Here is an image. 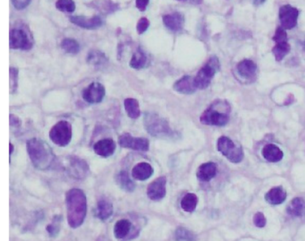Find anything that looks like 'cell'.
Returning a JSON list of instances; mask_svg holds the SVG:
<instances>
[{
	"mask_svg": "<svg viewBox=\"0 0 305 241\" xmlns=\"http://www.w3.org/2000/svg\"><path fill=\"white\" fill-rule=\"evenodd\" d=\"M67 208V222L72 229L79 228L83 224L87 214V198L81 189H70L65 195Z\"/></svg>",
	"mask_w": 305,
	"mask_h": 241,
	"instance_id": "obj_1",
	"label": "cell"
},
{
	"mask_svg": "<svg viewBox=\"0 0 305 241\" xmlns=\"http://www.w3.org/2000/svg\"><path fill=\"white\" fill-rule=\"evenodd\" d=\"M27 153L35 168L47 171L53 165L56 156L46 142L32 138L27 142Z\"/></svg>",
	"mask_w": 305,
	"mask_h": 241,
	"instance_id": "obj_2",
	"label": "cell"
},
{
	"mask_svg": "<svg viewBox=\"0 0 305 241\" xmlns=\"http://www.w3.org/2000/svg\"><path fill=\"white\" fill-rule=\"evenodd\" d=\"M230 107L225 102L217 101L202 113L200 121L207 126H225L229 121Z\"/></svg>",
	"mask_w": 305,
	"mask_h": 241,
	"instance_id": "obj_3",
	"label": "cell"
},
{
	"mask_svg": "<svg viewBox=\"0 0 305 241\" xmlns=\"http://www.w3.org/2000/svg\"><path fill=\"white\" fill-rule=\"evenodd\" d=\"M144 125L147 131L156 138H171L173 130L166 120L154 113H148L145 116Z\"/></svg>",
	"mask_w": 305,
	"mask_h": 241,
	"instance_id": "obj_4",
	"label": "cell"
},
{
	"mask_svg": "<svg viewBox=\"0 0 305 241\" xmlns=\"http://www.w3.org/2000/svg\"><path fill=\"white\" fill-rule=\"evenodd\" d=\"M219 70V58L213 56L208 60L207 63L205 64L202 69L199 70L198 74L194 77V83L197 89L204 90L208 88L210 85L214 75H216V73Z\"/></svg>",
	"mask_w": 305,
	"mask_h": 241,
	"instance_id": "obj_5",
	"label": "cell"
},
{
	"mask_svg": "<svg viewBox=\"0 0 305 241\" xmlns=\"http://www.w3.org/2000/svg\"><path fill=\"white\" fill-rule=\"evenodd\" d=\"M217 149L233 163H239L243 159L242 147L235 144L230 138L226 137L219 138L217 143Z\"/></svg>",
	"mask_w": 305,
	"mask_h": 241,
	"instance_id": "obj_6",
	"label": "cell"
},
{
	"mask_svg": "<svg viewBox=\"0 0 305 241\" xmlns=\"http://www.w3.org/2000/svg\"><path fill=\"white\" fill-rule=\"evenodd\" d=\"M72 137H73L72 126L67 121H59L49 131L50 140L54 144L60 147H64L68 145Z\"/></svg>",
	"mask_w": 305,
	"mask_h": 241,
	"instance_id": "obj_7",
	"label": "cell"
},
{
	"mask_svg": "<svg viewBox=\"0 0 305 241\" xmlns=\"http://www.w3.org/2000/svg\"><path fill=\"white\" fill-rule=\"evenodd\" d=\"M10 48L14 50L28 51L33 46V40L28 34V32L21 28H15L10 31Z\"/></svg>",
	"mask_w": 305,
	"mask_h": 241,
	"instance_id": "obj_8",
	"label": "cell"
},
{
	"mask_svg": "<svg viewBox=\"0 0 305 241\" xmlns=\"http://www.w3.org/2000/svg\"><path fill=\"white\" fill-rule=\"evenodd\" d=\"M118 143L123 148L147 152L150 148V142L148 139L144 138H133L132 135L125 133L122 134L118 138Z\"/></svg>",
	"mask_w": 305,
	"mask_h": 241,
	"instance_id": "obj_9",
	"label": "cell"
},
{
	"mask_svg": "<svg viewBox=\"0 0 305 241\" xmlns=\"http://www.w3.org/2000/svg\"><path fill=\"white\" fill-rule=\"evenodd\" d=\"M299 10L290 5H285L279 9V19L285 30L294 29L297 24Z\"/></svg>",
	"mask_w": 305,
	"mask_h": 241,
	"instance_id": "obj_10",
	"label": "cell"
},
{
	"mask_svg": "<svg viewBox=\"0 0 305 241\" xmlns=\"http://www.w3.org/2000/svg\"><path fill=\"white\" fill-rule=\"evenodd\" d=\"M66 170L67 172L76 179H83L86 178L90 172V169L87 162L75 156H72L68 159Z\"/></svg>",
	"mask_w": 305,
	"mask_h": 241,
	"instance_id": "obj_11",
	"label": "cell"
},
{
	"mask_svg": "<svg viewBox=\"0 0 305 241\" xmlns=\"http://www.w3.org/2000/svg\"><path fill=\"white\" fill-rule=\"evenodd\" d=\"M167 194V178L160 177L156 178L149 185L147 189V195L152 201L161 200Z\"/></svg>",
	"mask_w": 305,
	"mask_h": 241,
	"instance_id": "obj_12",
	"label": "cell"
},
{
	"mask_svg": "<svg viewBox=\"0 0 305 241\" xmlns=\"http://www.w3.org/2000/svg\"><path fill=\"white\" fill-rule=\"evenodd\" d=\"M105 87L99 83H92L82 92L83 100L89 103H99L105 97Z\"/></svg>",
	"mask_w": 305,
	"mask_h": 241,
	"instance_id": "obj_13",
	"label": "cell"
},
{
	"mask_svg": "<svg viewBox=\"0 0 305 241\" xmlns=\"http://www.w3.org/2000/svg\"><path fill=\"white\" fill-rule=\"evenodd\" d=\"M94 152L96 155L100 157L108 158L111 155H114L115 151V141L111 138H105L102 140H99L93 146Z\"/></svg>",
	"mask_w": 305,
	"mask_h": 241,
	"instance_id": "obj_14",
	"label": "cell"
},
{
	"mask_svg": "<svg viewBox=\"0 0 305 241\" xmlns=\"http://www.w3.org/2000/svg\"><path fill=\"white\" fill-rule=\"evenodd\" d=\"M70 21L75 25L81 27L83 29H97L102 25V20L99 17H72Z\"/></svg>",
	"mask_w": 305,
	"mask_h": 241,
	"instance_id": "obj_15",
	"label": "cell"
},
{
	"mask_svg": "<svg viewBox=\"0 0 305 241\" xmlns=\"http://www.w3.org/2000/svg\"><path fill=\"white\" fill-rule=\"evenodd\" d=\"M174 90L182 94H192L195 92L197 87L194 83V78L190 75H185L175 83Z\"/></svg>",
	"mask_w": 305,
	"mask_h": 241,
	"instance_id": "obj_16",
	"label": "cell"
},
{
	"mask_svg": "<svg viewBox=\"0 0 305 241\" xmlns=\"http://www.w3.org/2000/svg\"><path fill=\"white\" fill-rule=\"evenodd\" d=\"M154 173L153 167L148 162H140L132 168V176L135 180L144 181L150 178Z\"/></svg>",
	"mask_w": 305,
	"mask_h": 241,
	"instance_id": "obj_17",
	"label": "cell"
},
{
	"mask_svg": "<svg viewBox=\"0 0 305 241\" xmlns=\"http://www.w3.org/2000/svg\"><path fill=\"white\" fill-rule=\"evenodd\" d=\"M163 23L168 29L173 32H178L184 27V16L177 12L166 15L163 17Z\"/></svg>",
	"mask_w": 305,
	"mask_h": 241,
	"instance_id": "obj_18",
	"label": "cell"
},
{
	"mask_svg": "<svg viewBox=\"0 0 305 241\" xmlns=\"http://www.w3.org/2000/svg\"><path fill=\"white\" fill-rule=\"evenodd\" d=\"M217 175V165L214 162L203 163L198 168L196 177L203 182H208L215 178Z\"/></svg>",
	"mask_w": 305,
	"mask_h": 241,
	"instance_id": "obj_19",
	"label": "cell"
},
{
	"mask_svg": "<svg viewBox=\"0 0 305 241\" xmlns=\"http://www.w3.org/2000/svg\"><path fill=\"white\" fill-rule=\"evenodd\" d=\"M287 196V191L282 187H276L267 192V194L265 195V200L271 205L277 206L286 201Z\"/></svg>",
	"mask_w": 305,
	"mask_h": 241,
	"instance_id": "obj_20",
	"label": "cell"
},
{
	"mask_svg": "<svg viewBox=\"0 0 305 241\" xmlns=\"http://www.w3.org/2000/svg\"><path fill=\"white\" fill-rule=\"evenodd\" d=\"M287 212L290 216L302 217L305 214V200L302 197H295L289 203Z\"/></svg>",
	"mask_w": 305,
	"mask_h": 241,
	"instance_id": "obj_21",
	"label": "cell"
},
{
	"mask_svg": "<svg viewBox=\"0 0 305 241\" xmlns=\"http://www.w3.org/2000/svg\"><path fill=\"white\" fill-rule=\"evenodd\" d=\"M262 155L265 159L270 162L280 161L284 157L282 150L277 147L275 144H267L262 150Z\"/></svg>",
	"mask_w": 305,
	"mask_h": 241,
	"instance_id": "obj_22",
	"label": "cell"
},
{
	"mask_svg": "<svg viewBox=\"0 0 305 241\" xmlns=\"http://www.w3.org/2000/svg\"><path fill=\"white\" fill-rule=\"evenodd\" d=\"M236 69H237L238 74L242 77L251 78V77H254L257 71V65L254 63L253 60L244 59L237 64Z\"/></svg>",
	"mask_w": 305,
	"mask_h": 241,
	"instance_id": "obj_23",
	"label": "cell"
},
{
	"mask_svg": "<svg viewBox=\"0 0 305 241\" xmlns=\"http://www.w3.org/2000/svg\"><path fill=\"white\" fill-rule=\"evenodd\" d=\"M132 230V224L127 219L119 220L116 222L114 227V235L118 240H124L131 233Z\"/></svg>",
	"mask_w": 305,
	"mask_h": 241,
	"instance_id": "obj_24",
	"label": "cell"
},
{
	"mask_svg": "<svg viewBox=\"0 0 305 241\" xmlns=\"http://www.w3.org/2000/svg\"><path fill=\"white\" fill-rule=\"evenodd\" d=\"M113 213V205L107 199L99 200L96 209V216L101 221H106Z\"/></svg>",
	"mask_w": 305,
	"mask_h": 241,
	"instance_id": "obj_25",
	"label": "cell"
},
{
	"mask_svg": "<svg viewBox=\"0 0 305 241\" xmlns=\"http://www.w3.org/2000/svg\"><path fill=\"white\" fill-rule=\"evenodd\" d=\"M125 109L127 115L132 120H136L141 116V109L138 101L133 98H128L125 101Z\"/></svg>",
	"mask_w": 305,
	"mask_h": 241,
	"instance_id": "obj_26",
	"label": "cell"
},
{
	"mask_svg": "<svg viewBox=\"0 0 305 241\" xmlns=\"http://www.w3.org/2000/svg\"><path fill=\"white\" fill-rule=\"evenodd\" d=\"M198 196L195 194L188 193L181 200V207L184 212H193L195 211L198 205Z\"/></svg>",
	"mask_w": 305,
	"mask_h": 241,
	"instance_id": "obj_27",
	"label": "cell"
},
{
	"mask_svg": "<svg viewBox=\"0 0 305 241\" xmlns=\"http://www.w3.org/2000/svg\"><path fill=\"white\" fill-rule=\"evenodd\" d=\"M116 181L122 189L127 192H132L135 189V184L129 177L127 172H121L116 176Z\"/></svg>",
	"mask_w": 305,
	"mask_h": 241,
	"instance_id": "obj_28",
	"label": "cell"
},
{
	"mask_svg": "<svg viewBox=\"0 0 305 241\" xmlns=\"http://www.w3.org/2000/svg\"><path fill=\"white\" fill-rule=\"evenodd\" d=\"M147 63V57L141 49H138L132 55L130 60V66L133 69H141L145 67Z\"/></svg>",
	"mask_w": 305,
	"mask_h": 241,
	"instance_id": "obj_29",
	"label": "cell"
},
{
	"mask_svg": "<svg viewBox=\"0 0 305 241\" xmlns=\"http://www.w3.org/2000/svg\"><path fill=\"white\" fill-rule=\"evenodd\" d=\"M291 47L288 41L276 43V46L272 49V52L274 54V57L276 61H281L288 53L290 52Z\"/></svg>",
	"mask_w": 305,
	"mask_h": 241,
	"instance_id": "obj_30",
	"label": "cell"
},
{
	"mask_svg": "<svg viewBox=\"0 0 305 241\" xmlns=\"http://www.w3.org/2000/svg\"><path fill=\"white\" fill-rule=\"evenodd\" d=\"M175 238L177 241H196V235L189 230L180 227L176 230Z\"/></svg>",
	"mask_w": 305,
	"mask_h": 241,
	"instance_id": "obj_31",
	"label": "cell"
},
{
	"mask_svg": "<svg viewBox=\"0 0 305 241\" xmlns=\"http://www.w3.org/2000/svg\"><path fill=\"white\" fill-rule=\"evenodd\" d=\"M61 48L63 49L64 52L70 53V54H77L78 52H80L79 43L74 39H70V38H66V39L62 40Z\"/></svg>",
	"mask_w": 305,
	"mask_h": 241,
	"instance_id": "obj_32",
	"label": "cell"
},
{
	"mask_svg": "<svg viewBox=\"0 0 305 241\" xmlns=\"http://www.w3.org/2000/svg\"><path fill=\"white\" fill-rule=\"evenodd\" d=\"M88 62L93 66H100L107 62V58L102 52L92 51L88 56Z\"/></svg>",
	"mask_w": 305,
	"mask_h": 241,
	"instance_id": "obj_33",
	"label": "cell"
},
{
	"mask_svg": "<svg viewBox=\"0 0 305 241\" xmlns=\"http://www.w3.org/2000/svg\"><path fill=\"white\" fill-rule=\"evenodd\" d=\"M56 7L59 11L73 13L75 10V3L73 0H58Z\"/></svg>",
	"mask_w": 305,
	"mask_h": 241,
	"instance_id": "obj_34",
	"label": "cell"
},
{
	"mask_svg": "<svg viewBox=\"0 0 305 241\" xmlns=\"http://www.w3.org/2000/svg\"><path fill=\"white\" fill-rule=\"evenodd\" d=\"M18 86V69H10V93L16 92Z\"/></svg>",
	"mask_w": 305,
	"mask_h": 241,
	"instance_id": "obj_35",
	"label": "cell"
},
{
	"mask_svg": "<svg viewBox=\"0 0 305 241\" xmlns=\"http://www.w3.org/2000/svg\"><path fill=\"white\" fill-rule=\"evenodd\" d=\"M273 40H274L276 43L288 41V34H287L286 31L283 28L282 26H280V27H278V28L276 29L275 35L273 36Z\"/></svg>",
	"mask_w": 305,
	"mask_h": 241,
	"instance_id": "obj_36",
	"label": "cell"
},
{
	"mask_svg": "<svg viewBox=\"0 0 305 241\" xmlns=\"http://www.w3.org/2000/svg\"><path fill=\"white\" fill-rule=\"evenodd\" d=\"M254 224L258 228H264L267 224V220L262 212H258L254 214Z\"/></svg>",
	"mask_w": 305,
	"mask_h": 241,
	"instance_id": "obj_37",
	"label": "cell"
},
{
	"mask_svg": "<svg viewBox=\"0 0 305 241\" xmlns=\"http://www.w3.org/2000/svg\"><path fill=\"white\" fill-rule=\"evenodd\" d=\"M149 26H150V21L148 20V18H141L139 20L137 25H136L137 33H138L139 34H143L149 28Z\"/></svg>",
	"mask_w": 305,
	"mask_h": 241,
	"instance_id": "obj_38",
	"label": "cell"
},
{
	"mask_svg": "<svg viewBox=\"0 0 305 241\" xmlns=\"http://www.w3.org/2000/svg\"><path fill=\"white\" fill-rule=\"evenodd\" d=\"M47 230L49 233V235H51L52 237L57 235L59 231V222L57 223V221L54 220L53 223L47 227Z\"/></svg>",
	"mask_w": 305,
	"mask_h": 241,
	"instance_id": "obj_39",
	"label": "cell"
},
{
	"mask_svg": "<svg viewBox=\"0 0 305 241\" xmlns=\"http://www.w3.org/2000/svg\"><path fill=\"white\" fill-rule=\"evenodd\" d=\"M12 4L14 6L18 9V10H22L23 8H25L26 6H29L30 3L32 0H11Z\"/></svg>",
	"mask_w": 305,
	"mask_h": 241,
	"instance_id": "obj_40",
	"label": "cell"
},
{
	"mask_svg": "<svg viewBox=\"0 0 305 241\" xmlns=\"http://www.w3.org/2000/svg\"><path fill=\"white\" fill-rule=\"evenodd\" d=\"M149 2L150 0H136V7L140 11H145L149 5Z\"/></svg>",
	"mask_w": 305,
	"mask_h": 241,
	"instance_id": "obj_41",
	"label": "cell"
},
{
	"mask_svg": "<svg viewBox=\"0 0 305 241\" xmlns=\"http://www.w3.org/2000/svg\"><path fill=\"white\" fill-rule=\"evenodd\" d=\"M266 0H253L254 6H258L262 5Z\"/></svg>",
	"mask_w": 305,
	"mask_h": 241,
	"instance_id": "obj_42",
	"label": "cell"
},
{
	"mask_svg": "<svg viewBox=\"0 0 305 241\" xmlns=\"http://www.w3.org/2000/svg\"><path fill=\"white\" fill-rule=\"evenodd\" d=\"M10 156H11L12 154H13V151H14V145L12 144V143H10Z\"/></svg>",
	"mask_w": 305,
	"mask_h": 241,
	"instance_id": "obj_43",
	"label": "cell"
},
{
	"mask_svg": "<svg viewBox=\"0 0 305 241\" xmlns=\"http://www.w3.org/2000/svg\"><path fill=\"white\" fill-rule=\"evenodd\" d=\"M178 1H184V0H178Z\"/></svg>",
	"mask_w": 305,
	"mask_h": 241,
	"instance_id": "obj_44",
	"label": "cell"
}]
</instances>
